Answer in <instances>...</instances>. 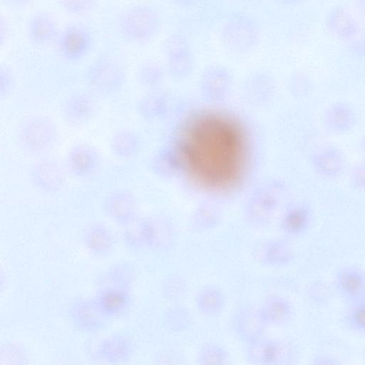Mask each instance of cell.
<instances>
[{
    "label": "cell",
    "instance_id": "obj_39",
    "mask_svg": "<svg viewBox=\"0 0 365 365\" xmlns=\"http://www.w3.org/2000/svg\"><path fill=\"white\" fill-rule=\"evenodd\" d=\"M310 81L308 76L302 72H295L289 78V89L291 94L302 98L309 92Z\"/></svg>",
    "mask_w": 365,
    "mask_h": 365
},
{
    "label": "cell",
    "instance_id": "obj_36",
    "mask_svg": "<svg viewBox=\"0 0 365 365\" xmlns=\"http://www.w3.org/2000/svg\"><path fill=\"white\" fill-rule=\"evenodd\" d=\"M57 1L65 12L73 16H83L95 9L98 0H57Z\"/></svg>",
    "mask_w": 365,
    "mask_h": 365
},
{
    "label": "cell",
    "instance_id": "obj_15",
    "mask_svg": "<svg viewBox=\"0 0 365 365\" xmlns=\"http://www.w3.org/2000/svg\"><path fill=\"white\" fill-rule=\"evenodd\" d=\"M104 209L107 215L113 220L127 225L135 220V200L133 195L128 191H115L106 197Z\"/></svg>",
    "mask_w": 365,
    "mask_h": 365
},
{
    "label": "cell",
    "instance_id": "obj_27",
    "mask_svg": "<svg viewBox=\"0 0 365 365\" xmlns=\"http://www.w3.org/2000/svg\"><path fill=\"white\" fill-rule=\"evenodd\" d=\"M85 241L89 250L96 255L108 254L113 246L112 234L101 225L91 227L86 234Z\"/></svg>",
    "mask_w": 365,
    "mask_h": 365
},
{
    "label": "cell",
    "instance_id": "obj_24",
    "mask_svg": "<svg viewBox=\"0 0 365 365\" xmlns=\"http://www.w3.org/2000/svg\"><path fill=\"white\" fill-rule=\"evenodd\" d=\"M311 221L309 210L303 205H297L287 210L282 219V227L289 235H299L304 232Z\"/></svg>",
    "mask_w": 365,
    "mask_h": 365
},
{
    "label": "cell",
    "instance_id": "obj_30",
    "mask_svg": "<svg viewBox=\"0 0 365 365\" xmlns=\"http://www.w3.org/2000/svg\"><path fill=\"white\" fill-rule=\"evenodd\" d=\"M165 72L158 63L148 61L143 63L138 71V78L144 87L151 90L158 89L163 83Z\"/></svg>",
    "mask_w": 365,
    "mask_h": 365
},
{
    "label": "cell",
    "instance_id": "obj_20",
    "mask_svg": "<svg viewBox=\"0 0 365 365\" xmlns=\"http://www.w3.org/2000/svg\"><path fill=\"white\" fill-rule=\"evenodd\" d=\"M355 122V113L345 102L339 101L331 104L324 113L325 126L334 133H346L354 127Z\"/></svg>",
    "mask_w": 365,
    "mask_h": 365
},
{
    "label": "cell",
    "instance_id": "obj_48",
    "mask_svg": "<svg viewBox=\"0 0 365 365\" xmlns=\"http://www.w3.org/2000/svg\"><path fill=\"white\" fill-rule=\"evenodd\" d=\"M361 146H362L364 150H365V136H364V138L362 140Z\"/></svg>",
    "mask_w": 365,
    "mask_h": 365
},
{
    "label": "cell",
    "instance_id": "obj_46",
    "mask_svg": "<svg viewBox=\"0 0 365 365\" xmlns=\"http://www.w3.org/2000/svg\"><path fill=\"white\" fill-rule=\"evenodd\" d=\"M179 4L187 6L195 3L198 0H175Z\"/></svg>",
    "mask_w": 365,
    "mask_h": 365
},
{
    "label": "cell",
    "instance_id": "obj_6",
    "mask_svg": "<svg viewBox=\"0 0 365 365\" xmlns=\"http://www.w3.org/2000/svg\"><path fill=\"white\" fill-rule=\"evenodd\" d=\"M277 86L274 76L265 71H257L249 74L243 81L242 94L250 106L264 108L274 101Z\"/></svg>",
    "mask_w": 365,
    "mask_h": 365
},
{
    "label": "cell",
    "instance_id": "obj_35",
    "mask_svg": "<svg viewBox=\"0 0 365 365\" xmlns=\"http://www.w3.org/2000/svg\"><path fill=\"white\" fill-rule=\"evenodd\" d=\"M346 321L352 330L365 333V297L351 304Z\"/></svg>",
    "mask_w": 365,
    "mask_h": 365
},
{
    "label": "cell",
    "instance_id": "obj_5",
    "mask_svg": "<svg viewBox=\"0 0 365 365\" xmlns=\"http://www.w3.org/2000/svg\"><path fill=\"white\" fill-rule=\"evenodd\" d=\"M87 79L96 91L109 95L122 88L125 80V73L117 60L108 56H102L89 66Z\"/></svg>",
    "mask_w": 365,
    "mask_h": 365
},
{
    "label": "cell",
    "instance_id": "obj_21",
    "mask_svg": "<svg viewBox=\"0 0 365 365\" xmlns=\"http://www.w3.org/2000/svg\"><path fill=\"white\" fill-rule=\"evenodd\" d=\"M170 108L168 95L158 89L143 96L138 102V114L148 120H155L165 117Z\"/></svg>",
    "mask_w": 365,
    "mask_h": 365
},
{
    "label": "cell",
    "instance_id": "obj_29",
    "mask_svg": "<svg viewBox=\"0 0 365 365\" xmlns=\"http://www.w3.org/2000/svg\"><path fill=\"white\" fill-rule=\"evenodd\" d=\"M75 320L87 329H93L102 324L106 315L98 303H82L74 309Z\"/></svg>",
    "mask_w": 365,
    "mask_h": 365
},
{
    "label": "cell",
    "instance_id": "obj_33",
    "mask_svg": "<svg viewBox=\"0 0 365 365\" xmlns=\"http://www.w3.org/2000/svg\"><path fill=\"white\" fill-rule=\"evenodd\" d=\"M97 303L106 315H113L125 307L127 297L122 291L112 288L104 292Z\"/></svg>",
    "mask_w": 365,
    "mask_h": 365
},
{
    "label": "cell",
    "instance_id": "obj_22",
    "mask_svg": "<svg viewBox=\"0 0 365 365\" xmlns=\"http://www.w3.org/2000/svg\"><path fill=\"white\" fill-rule=\"evenodd\" d=\"M257 252L259 260L270 265H285L291 262L294 257L289 245L281 241L266 243Z\"/></svg>",
    "mask_w": 365,
    "mask_h": 365
},
{
    "label": "cell",
    "instance_id": "obj_28",
    "mask_svg": "<svg viewBox=\"0 0 365 365\" xmlns=\"http://www.w3.org/2000/svg\"><path fill=\"white\" fill-rule=\"evenodd\" d=\"M153 173L163 179L174 178L180 168V162L172 150L163 149L157 153L151 160Z\"/></svg>",
    "mask_w": 365,
    "mask_h": 365
},
{
    "label": "cell",
    "instance_id": "obj_16",
    "mask_svg": "<svg viewBox=\"0 0 365 365\" xmlns=\"http://www.w3.org/2000/svg\"><path fill=\"white\" fill-rule=\"evenodd\" d=\"M326 27L334 37L341 40H351L359 33V26L351 12L344 6H338L328 14Z\"/></svg>",
    "mask_w": 365,
    "mask_h": 365
},
{
    "label": "cell",
    "instance_id": "obj_25",
    "mask_svg": "<svg viewBox=\"0 0 365 365\" xmlns=\"http://www.w3.org/2000/svg\"><path fill=\"white\" fill-rule=\"evenodd\" d=\"M260 311L267 324L277 325L287 322L293 314L291 304L280 297H274L267 301Z\"/></svg>",
    "mask_w": 365,
    "mask_h": 365
},
{
    "label": "cell",
    "instance_id": "obj_38",
    "mask_svg": "<svg viewBox=\"0 0 365 365\" xmlns=\"http://www.w3.org/2000/svg\"><path fill=\"white\" fill-rule=\"evenodd\" d=\"M227 358V354L223 349L212 344L203 346L198 355L200 364L205 365L222 364L225 363Z\"/></svg>",
    "mask_w": 365,
    "mask_h": 365
},
{
    "label": "cell",
    "instance_id": "obj_43",
    "mask_svg": "<svg viewBox=\"0 0 365 365\" xmlns=\"http://www.w3.org/2000/svg\"><path fill=\"white\" fill-rule=\"evenodd\" d=\"M10 34V26L9 24V22L6 19H5L4 16H0V45L3 46L5 43H6V41L8 40V38Z\"/></svg>",
    "mask_w": 365,
    "mask_h": 365
},
{
    "label": "cell",
    "instance_id": "obj_49",
    "mask_svg": "<svg viewBox=\"0 0 365 365\" xmlns=\"http://www.w3.org/2000/svg\"><path fill=\"white\" fill-rule=\"evenodd\" d=\"M245 1H253V0H245Z\"/></svg>",
    "mask_w": 365,
    "mask_h": 365
},
{
    "label": "cell",
    "instance_id": "obj_12",
    "mask_svg": "<svg viewBox=\"0 0 365 365\" xmlns=\"http://www.w3.org/2000/svg\"><path fill=\"white\" fill-rule=\"evenodd\" d=\"M96 110L94 98L86 93H77L66 100L62 113L65 120L73 126L89 121Z\"/></svg>",
    "mask_w": 365,
    "mask_h": 365
},
{
    "label": "cell",
    "instance_id": "obj_37",
    "mask_svg": "<svg viewBox=\"0 0 365 365\" xmlns=\"http://www.w3.org/2000/svg\"><path fill=\"white\" fill-rule=\"evenodd\" d=\"M188 312L182 307H173L165 314V323L168 327L173 331H182L185 329L190 323Z\"/></svg>",
    "mask_w": 365,
    "mask_h": 365
},
{
    "label": "cell",
    "instance_id": "obj_7",
    "mask_svg": "<svg viewBox=\"0 0 365 365\" xmlns=\"http://www.w3.org/2000/svg\"><path fill=\"white\" fill-rule=\"evenodd\" d=\"M165 51L167 71L173 80H184L192 73L194 56L186 39L182 35H171L165 41Z\"/></svg>",
    "mask_w": 365,
    "mask_h": 365
},
{
    "label": "cell",
    "instance_id": "obj_47",
    "mask_svg": "<svg viewBox=\"0 0 365 365\" xmlns=\"http://www.w3.org/2000/svg\"><path fill=\"white\" fill-rule=\"evenodd\" d=\"M359 6L365 12V0H358Z\"/></svg>",
    "mask_w": 365,
    "mask_h": 365
},
{
    "label": "cell",
    "instance_id": "obj_4",
    "mask_svg": "<svg viewBox=\"0 0 365 365\" xmlns=\"http://www.w3.org/2000/svg\"><path fill=\"white\" fill-rule=\"evenodd\" d=\"M259 29L257 23L246 16L230 18L223 26L221 39L225 47L237 53L252 51L259 41Z\"/></svg>",
    "mask_w": 365,
    "mask_h": 365
},
{
    "label": "cell",
    "instance_id": "obj_42",
    "mask_svg": "<svg viewBox=\"0 0 365 365\" xmlns=\"http://www.w3.org/2000/svg\"><path fill=\"white\" fill-rule=\"evenodd\" d=\"M166 294L171 298H176L181 295L184 291L183 282L177 277L169 278L164 285Z\"/></svg>",
    "mask_w": 365,
    "mask_h": 365
},
{
    "label": "cell",
    "instance_id": "obj_19",
    "mask_svg": "<svg viewBox=\"0 0 365 365\" xmlns=\"http://www.w3.org/2000/svg\"><path fill=\"white\" fill-rule=\"evenodd\" d=\"M312 163L319 175L329 178L338 177L344 168L343 155L334 146H327L316 152L312 157Z\"/></svg>",
    "mask_w": 365,
    "mask_h": 365
},
{
    "label": "cell",
    "instance_id": "obj_9",
    "mask_svg": "<svg viewBox=\"0 0 365 365\" xmlns=\"http://www.w3.org/2000/svg\"><path fill=\"white\" fill-rule=\"evenodd\" d=\"M60 55L69 61H77L90 51L93 38L90 31L81 24H71L60 31L56 40Z\"/></svg>",
    "mask_w": 365,
    "mask_h": 365
},
{
    "label": "cell",
    "instance_id": "obj_1",
    "mask_svg": "<svg viewBox=\"0 0 365 365\" xmlns=\"http://www.w3.org/2000/svg\"><path fill=\"white\" fill-rule=\"evenodd\" d=\"M287 192V185L279 180H269L259 185L245 205L248 221L257 226L270 223L282 208Z\"/></svg>",
    "mask_w": 365,
    "mask_h": 365
},
{
    "label": "cell",
    "instance_id": "obj_26",
    "mask_svg": "<svg viewBox=\"0 0 365 365\" xmlns=\"http://www.w3.org/2000/svg\"><path fill=\"white\" fill-rule=\"evenodd\" d=\"M138 147L139 140L137 135L129 130L117 131L110 140L112 153L120 158L132 157L138 151Z\"/></svg>",
    "mask_w": 365,
    "mask_h": 365
},
{
    "label": "cell",
    "instance_id": "obj_8",
    "mask_svg": "<svg viewBox=\"0 0 365 365\" xmlns=\"http://www.w3.org/2000/svg\"><path fill=\"white\" fill-rule=\"evenodd\" d=\"M233 83V76L229 68L221 65L210 66L200 76V93L207 101L221 102L230 96Z\"/></svg>",
    "mask_w": 365,
    "mask_h": 365
},
{
    "label": "cell",
    "instance_id": "obj_11",
    "mask_svg": "<svg viewBox=\"0 0 365 365\" xmlns=\"http://www.w3.org/2000/svg\"><path fill=\"white\" fill-rule=\"evenodd\" d=\"M335 284L340 294L354 302L365 297V272L354 266H346L336 273Z\"/></svg>",
    "mask_w": 365,
    "mask_h": 365
},
{
    "label": "cell",
    "instance_id": "obj_17",
    "mask_svg": "<svg viewBox=\"0 0 365 365\" xmlns=\"http://www.w3.org/2000/svg\"><path fill=\"white\" fill-rule=\"evenodd\" d=\"M99 156L96 150L88 144L74 145L68 153L66 164L69 170L78 176H86L96 168Z\"/></svg>",
    "mask_w": 365,
    "mask_h": 365
},
{
    "label": "cell",
    "instance_id": "obj_41",
    "mask_svg": "<svg viewBox=\"0 0 365 365\" xmlns=\"http://www.w3.org/2000/svg\"><path fill=\"white\" fill-rule=\"evenodd\" d=\"M350 179L356 188L365 190V160L359 162L353 168Z\"/></svg>",
    "mask_w": 365,
    "mask_h": 365
},
{
    "label": "cell",
    "instance_id": "obj_10",
    "mask_svg": "<svg viewBox=\"0 0 365 365\" xmlns=\"http://www.w3.org/2000/svg\"><path fill=\"white\" fill-rule=\"evenodd\" d=\"M289 345L282 341L258 339L251 342L248 349L250 359L259 364H281L291 357Z\"/></svg>",
    "mask_w": 365,
    "mask_h": 365
},
{
    "label": "cell",
    "instance_id": "obj_14",
    "mask_svg": "<svg viewBox=\"0 0 365 365\" xmlns=\"http://www.w3.org/2000/svg\"><path fill=\"white\" fill-rule=\"evenodd\" d=\"M26 34L32 43L47 46L56 41L60 31L52 16L47 13H38L29 20Z\"/></svg>",
    "mask_w": 365,
    "mask_h": 365
},
{
    "label": "cell",
    "instance_id": "obj_13",
    "mask_svg": "<svg viewBox=\"0 0 365 365\" xmlns=\"http://www.w3.org/2000/svg\"><path fill=\"white\" fill-rule=\"evenodd\" d=\"M31 178L34 185L45 192L59 190L63 185L65 176L61 166L53 160H44L32 168Z\"/></svg>",
    "mask_w": 365,
    "mask_h": 365
},
{
    "label": "cell",
    "instance_id": "obj_23",
    "mask_svg": "<svg viewBox=\"0 0 365 365\" xmlns=\"http://www.w3.org/2000/svg\"><path fill=\"white\" fill-rule=\"evenodd\" d=\"M222 210L213 202H205L199 205L191 217V227L196 231L211 229L220 222Z\"/></svg>",
    "mask_w": 365,
    "mask_h": 365
},
{
    "label": "cell",
    "instance_id": "obj_2",
    "mask_svg": "<svg viewBox=\"0 0 365 365\" xmlns=\"http://www.w3.org/2000/svg\"><path fill=\"white\" fill-rule=\"evenodd\" d=\"M160 28L158 13L144 4L133 6L121 14L118 29L123 38L131 43H144L152 40Z\"/></svg>",
    "mask_w": 365,
    "mask_h": 365
},
{
    "label": "cell",
    "instance_id": "obj_45",
    "mask_svg": "<svg viewBox=\"0 0 365 365\" xmlns=\"http://www.w3.org/2000/svg\"><path fill=\"white\" fill-rule=\"evenodd\" d=\"M279 4L284 6H294L299 5L306 0H275Z\"/></svg>",
    "mask_w": 365,
    "mask_h": 365
},
{
    "label": "cell",
    "instance_id": "obj_32",
    "mask_svg": "<svg viewBox=\"0 0 365 365\" xmlns=\"http://www.w3.org/2000/svg\"><path fill=\"white\" fill-rule=\"evenodd\" d=\"M129 342L122 337H113L105 341L100 349L101 356L109 361H119L130 354Z\"/></svg>",
    "mask_w": 365,
    "mask_h": 365
},
{
    "label": "cell",
    "instance_id": "obj_3",
    "mask_svg": "<svg viewBox=\"0 0 365 365\" xmlns=\"http://www.w3.org/2000/svg\"><path fill=\"white\" fill-rule=\"evenodd\" d=\"M57 128L54 123L44 116H34L20 126L17 138L24 150L33 154L49 150L57 140Z\"/></svg>",
    "mask_w": 365,
    "mask_h": 365
},
{
    "label": "cell",
    "instance_id": "obj_18",
    "mask_svg": "<svg viewBox=\"0 0 365 365\" xmlns=\"http://www.w3.org/2000/svg\"><path fill=\"white\" fill-rule=\"evenodd\" d=\"M267 322L260 309L252 307L241 309L235 319V326L238 334L245 340L253 341L259 339Z\"/></svg>",
    "mask_w": 365,
    "mask_h": 365
},
{
    "label": "cell",
    "instance_id": "obj_34",
    "mask_svg": "<svg viewBox=\"0 0 365 365\" xmlns=\"http://www.w3.org/2000/svg\"><path fill=\"white\" fill-rule=\"evenodd\" d=\"M197 304L202 312L213 315L217 314L222 309L224 297L215 288H206L198 294Z\"/></svg>",
    "mask_w": 365,
    "mask_h": 365
},
{
    "label": "cell",
    "instance_id": "obj_40",
    "mask_svg": "<svg viewBox=\"0 0 365 365\" xmlns=\"http://www.w3.org/2000/svg\"><path fill=\"white\" fill-rule=\"evenodd\" d=\"M14 78L10 68L6 65L0 67V95L1 97L7 96L12 90Z\"/></svg>",
    "mask_w": 365,
    "mask_h": 365
},
{
    "label": "cell",
    "instance_id": "obj_31",
    "mask_svg": "<svg viewBox=\"0 0 365 365\" xmlns=\"http://www.w3.org/2000/svg\"><path fill=\"white\" fill-rule=\"evenodd\" d=\"M150 225L149 246L155 248H163L169 245L172 241L173 232L168 222L160 217L148 220Z\"/></svg>",
    "mask_w": 365,
    "mask_h": 365
},
{
    "label": "cell",
    "instance_id": "obj_44",
    "mask_svg": "<svg viewBox=\"0 0 365 365\" xmlns=\"http://www.w3.org/2000/svg\"><path fill=\"white\" fill-rule=\"evenodd\" d=\"M2 2L6 4V6L15 8V9H19L25 7L28 5H29L34 0H1Z\"/></svg>",
    "mask_w": 365,
    "mask_h": 365
}]
</instances>
